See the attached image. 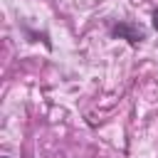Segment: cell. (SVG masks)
Returning <instances> with one entry per match:
<instances>
[{
  "label": "cell",
  "instance_id": "obj_1",
  "mask_svg": "<svg viewBox=\"0 0 158 158\" xmlns=\"http://www.w3.org/2000/svg\"><path fill=\"white\" fill-rule=\"evenodd\" d=\"M111 35H114V37H118V40H128L131 44H138L141 40H146V32H143L138 25H133V22H126V20L116 22V25L111 27Z\"/></svg>",
  "mask_w": 158,
  "mask_h": 158
},
{
  "label": "cell",
  "instance_id": "obj_2",
  "mask_svg": "<svg viewBox=\"0 0 158 158\" xmlns=\"http://www.w3.org/2000/svg\"><path fill=\"white\" fill-rule=\"evenodd\" d=\"M153 27H156V30H158V7H156V10H153Z\"/></svg>",
  "mask_w": 158,
  "mask_h": 158
},
{
  "label": "cell",
  "instance_id": "obj_3",
  "mask_svg": "<svg viewBox=\"0 0 158 158\" xmlns=\"http://www.w3.org/2000/svg\"><path fill=\"white\" fill-rule=\"evenodd\" d=\"M5 158H7V156H5Z\"/></svg>",
  "mask_w": 158,
  "mask_h": 158
}]
</instances>
